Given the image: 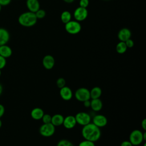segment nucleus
Masks as SVG:
<instances>
[{
	"label": "nucleus",
	"instance_id": "ddd939ff",
	"mask_svg": "<svg viewBox=\"0 0 146 146\" xmlns=\"http://www.w3.org/2000/svg\"><path fill=\"white\" fill-rule=\"evenodd\" d=\"M131 36V31L127 29V28H123L121 29L118 33L117 36L121 42H125L127 39H129Z\"/></svg>",
	"mask_w": 146,
	"mask_h": 146
},
{
	"label": "nucleus",
	"instance_id": "f704fd0d",
	"mask_svg": "<svg viewBox=\"0 0 146 146\" xmlns=\"http://www.w3.org/2000/svg\"><path fill=\"white\" fill-rule=\"evenodd\" d=\"M5 112V108L3 105L0 104V118L3 115Z\"/></svg>",
	"mask_w": 146,
	"mask_h": 146
},
{
	"label": "nucleus",
	"instance_id": "473e14b6",
	"mask_svg": "<svg viewBox=\"0 0 146 146\" xmlns=\"http://www.w3.org/2000/svg\"><path fill=\"white\" fill-rule=\"evenodd\" d=\"M91 99L89 100H87L84 101L83 103V106L86 107V108H89L90 107V104H91Z\"/></svg>",
	"mask_w": 146,
	"mask_h": 146
},
{
	"label": "nucleus",
	"instance_id": "f8f14e48",
	"mask_svg": "<svg viewBox=\"0 0 146 146\" xmlns=\"http://www.w3.org/2000/svg\"><path fill=\"white\" fill-rule=\"evenodd\" d=\"M42 64L46 69L51 70L55 65V59L52 55H47L43 57Z\"/></svg>",
	"mask_w": 146,
	"mask_h": 146
},
{
	"label": "nucleus",
	"instance_id": "a878e982",
	"mask_svg": "<svg viewBox=\"0 0 146 146\" xmlns=\"http://www.w3.org/2000/svg\"><path fill=\"white\" fill-rule=\"evenodd\" d=\"M35 15L37 18V19H42L46 15V11L43 9H39L38 11H36L35 13Z\"/></svg>",
	"mask_w": 146,
	"mask_h": 146
},
{
	"label": "nucleus",
	"instance_id": "4c0bfd02",
	"mask_svg": "<svg viewBox=\"0 0 146 146\" xmlns=\"http://www.w3.org/2000/svg\"><path fill=\"white\" fill-rule=\"evenodd\" d=\"M2 90H3L2 86V85L0 84V95H1V94H2Z\"/></svg>",
	"mask_w": 146,
	"mask_h": 146
},
{
	"label": "nucleus",
	"instance_id": "e433bc0d",
	"mask_svg": "<svg viewBox=\"0 0 146 146\" xmlns=\"http://www.w3.org/2000/svg\"><path fill=\"white\" fill-rule=\"evenodd\" d=\"M63 1L67 3H71L74 1V0H63Z\"/></svg>",
	"mask_w": 146,
	"mask_h": 146
},
{
	"label": "nucleus",
	"instance_id": "4be33fe9",
	"mask_svg": "<svg viewBox=\"0 0 146 146\" xmlns=\"http://www.w3.org/2000/svg\"><path fill=\"white\" fill-rule=\"evenodd\" d=\"M71 14L68 11H64L60 15V19L63 23H66L71 21Z\"/></svg>",
	"mask_w": 146,
	"mask_h": 146
},
{
	"label": "nucleus",
	"instance_id": "bb28decb",
	"mask_svg": "<svg viewBox=\"0 0 146 146\" xmlns=\"http://www.w3.org/2000/svg\"><path fill=\"white\" fill-rule=\"evenodd\" d=\"M41 119L43 123H50L51 121V116L48 113H44Z\"/></svg>",
	"mask_w": 146,
	"mask_h": 146
},
{
	"label": "nucleus",
	"instance_id": "412c9836",
	"mask_svg": "<svg viewBox=\"0 0 146 146\" xmlns=\"http://www.w3.org/2000/svg\"><path fill=\"white\" fill-rule=\"evenodd\" d=\"M127 50V47L124 42H119L116 47V50L119 54H124Z\"/></svg>",
	"mask_w": 146,
	"mask_h": 146
},
{
	"label": "nucleus",
	"instance_id": "b1692460",
	"mask_svg": "<svg viewBox=\"0 0 146 146\" xmlns=\"http://www.w3.org/2000/svg\"><path fill=\"white\" fill-rule=\"evenodd\" d=\"M57 87L60 89L66 86V80L63 78H59L56 82Z\"/></svg>",
	"mask_w": 146,
	"mask_h": 146
},
{
	"label": "nucleus",
	"instance_id": "72a5a7b5",
	"mask_svg": "<svg viewBox=\"0 0 146 146\" xmlns=\"http://www.w3.org/2000/svg\"><path fill=\"white\" fill-rule=\"evenodd\" d=\"M141 126L144 131L146 130V119H144L142 120V121L141 123Z\"/></svg>",
	"mask_w": 146,
	"mask_h": 146
},
{
	"label": "nucleus",
	"instance_id": "2f4dec72",
	"mask_svg": "<svg viewBox=\"0 0 146 146\" xmlns=\"http://www.w3.org/2000/svg\"><path fill=\"white\" fill-rule=\"evenodd\" d=\"M11 0H0V5L3 6H7L8 5Z\"/></svg>",
	"mask_w": 146,
	"mask_h": 146
},
{
	"label": "nucleus",
	"instance_id": "f257e3e1",
	"mask_svg": "<svg viewBox=\"0 0 146 146\" xmlns=\"http://www.w3.org/2000/svg\"><path fill=\"white\" fill-rule=\"evenodd\" d=\"M101 131L92 123H90L84 126L82 129V135L85 140L93 142L98 141L101 136Z\"/></svg>",
	"mask_w": 146,
	"mask_h": 146
},
{
	"label": "nucleus",
	"instance_id": "ea45409f",
	"mask_svg": "<svg viewBox=\"0 0 146 146\" xmlns=\"http://www.w3.org/2000/svg\"><path fill=\"white\" fill-rule=\"evenodd\" d=\"M1 8H2V6L0 5V11H1Z\"/></svg>",
	"mask_w": 146,
	"mask_h": 146
},
{
	"label": "nucleus",
	"instance_id": "0eeeda50",
	"mask_svg": "<svg viewBox=\"0 0 146 146\" xmlns=\"http://www.w3.org/2000/svg\"><path fill=\"white\" fill-rule=\"evenodd\" d=\"M75 117L76 123L82 126L90 123L91 120V116L85 112H79L76 114Z\"/></svg>",
	"mask_w": 146,
	"mask_h": 146
},
{
	"label": "nucleus",
	"instance_id": "7ed1b4c3",
	"mask_svg": "<svg viewBox=\"0 0 146 146\" xmlns=\"http://www.w3.org/2000/svg\"><path fill=\"white\" fill-rule=\"evenodd\" d=\"M143 133V132L139 129H134L131 132L129 136V141L131 143L132 145H139L143 143L144 141Z\"/></svg>",
	"mask_w": 146,
	"mask_h": 146
},
{
	"label": "nucleus",
	"instance_id": "5701e85b",
	"mask_svg": "<svg viewBox=\"0 0 146 146\" xmlns=\"http://www.w3.org/2000/svg\"><path fill=\"white\" fill-rule=\"evenodd\" d=\"M56 146H74V145L68 140L61 139L58 141Z\"/></svg>",
	"mask_w": 146,
	"mask_h": 146
},
{
	"label": "nucleus",
	"instance_id": "aec40b11",
	"mask_svg": "<svg viewBox=\"0 0 146 146\" xmlns=\"http://www.w3.org/2000/svg\"><path fill=\"white\" fill-rule=\"evenodd\" d=\"M90 94L91 99L100 98L102 94V89L100 87L98 86L94 87L91 90H90Z\"/></svg>",
	"mask_w": 146,
	"mask_h": 146
},
{
	"label": "nucleus",
	"instance_id": "a19ab883",
	"mask_svg": "<svg viewBox=\"0 0 146 146\" xmlns=\"http://www.w3.org/2000/svg\"><path fill=\"white\" fill-rule=\"evenodd\" d=\"M144 146H146V143H145L144 144Z\"/></svg>",
	"mask_w": 146,
	"mask_h": 146
},
{
	"label": "nucleus",
	"instance_id": "1a4fd4ad",
	"mask_svg": "<svg viewBox=\"0 0 146 146\" xmlns=\"http://www.w3.org/2000/svg\"><path fill=\"white\" fill-rule=\"evenodd\" d=\"M108 120L107 117L101 114L96 115L92 119V123L94 124L99 128H102L105 127L107 124Z\"/></svg>",
	"mask_w": 146,
	"mask_h": 146
},
{
	"label": "nucleus",
	"instance_id": "7c9ffc66",
	"mask_svg": "<svg viewBox=\"0 0 146 146\" xmlns=\"http://www.w3.org/2000/svg\"><path fill=\"white\" fill-rule=\"evenodd\" d=\"M120 146H133L129 140H124L121 142Z\"/></svg>",
	"mask_w": 146,
	"mask_h": 146
},
{
	"label": "nucleus",
	"instance_id": "58836bf2",
	"mask_svg": "<svg viewBox=\"0 0 146 146\" xmlns=\"http://www.w3.org/2000/svg\"><path fill=\"white\" fill-rule=\"evenodd\" d=\"M1 126H2V121H1V120L0 119V128L1 127Z\"/></svg>",
	"mask_w": 146,
	"mask_h": 146
},
{
	"label": "nucleus",
	"instance_id": "c9c22d12",
	"mask_svg": "<svg viewBox=\"0 0 146 146\" xmlns=\"http://www.w3.org/2000/svg\"><path fill=\"white\" fill-rule=\"evenodd\" d=\"M143 140L144 141L146 140V132L144 131V132L143 133Z\"/></svg>",
	"mask_w": 146,
	"mask_h": 146
},
{
	"label": "nucleus",
	"instance_id": "39448f33",
	"mask_svg": "<svg viewBox=\"0 0 146 146\" xmlns=\"http://www.w3.org/2000/svg\"><path fill=\"white\" fill-rule=\"evenodd\" d=\"M74 96L77 100L81 102L91 99L90 90L85 87H80L78 88L75 92Z\"/></svg>",
	"mask_w": 146,
	"mask_h": 146
},
{
	"label": "nucleus",
	"instance_id": "f3484780",
	"mask_svg": "<svg viewBox=\"0 0 146 146\" xmlns=\"http://www.w3.org/2000/svg\"><path fill=\"white\" fill-rule=\"evenodd\" d=\"M44 113V111L41 108L35 107L31 110V116L33 119L39 120L42 119Z\"/></svg>",
	"mask_w": 146,
	"mask_h": 146
},
{
	"label": "nucleus",
	"instance_id": "2eb2a0df",
	"mask_svg": "<svg viewBox=\"0 0 146 146\" xmlns=\"http://www.w3.org/2000/svg\"><path fill=\"white\" fill-rule=\"evenodd\" d=\"M10 39V34L7 30L0 28V46L6 44Z\"/></svg>",
	"mask_w": 146,
	"mask_h": 146
},
{
	"label": "nucleus",
	"instance_id": "4468645a",
	"mask_svg": "<svg viewBox=\"0 0 146 146\" xmlns=\"http://www.w3.org/2000/svg\"><path fill=\"white\" fill-rule=\"evenodd\" d=\"M26 5L29 11L35 13L39 9L40 5L38 0H27Z\"/></svg>",
	"mask_w": 146,
	"mask_h": 146
},
{
	"label": "nucleus",
	"instance_id": "6e6552de",
	"mask_svg": "<svg viewBox=\"0 0 146 146\" xmlns=\"http://www.w3.org/2000/svg\"><path fill=\"white\" fill-rule=\"evenodd\" d=\"M88 15V11L86 8L79 6L76 8L74 13V16L78 21H82L86 19Z\"/></svg>",
	"mask_w": 146,
	"mask_h": 146
},
{
	"label": "nucleus",
	"instance_id": "cd10ccee",
	"mask_svg": "<svg viewBox=\"0 0 146 146\" xmlns=\"http://www.w3.org/2000/svg\"><path fill=\"white\" fill-rule=\"evenodd\" d=\"M89 5L88 0H80L79 2V5L82 7L86 8Z\"/></svg>",
	"mask_w": 146,
	"mask_h": 146
},
{
	"label": "nucleus",
	"instance_id": "a211bd4d",
	"mask_svg": "<svg viewBox=\"0 0 146 146\" xmlns=\"http://www.w3.org/2000/svg\"><path fill=\"white\" fill-rule=\"evenodd\" d=\"M64 120V116L59 113H56L51 116V123L55 127H58L63 124Z\"/></svg>",
	"mask_w": 146,
	"mask_h": 146
},
{
	"label": "nucleus",
	"instance_id": "dca6fc26",
	"mask_svg": "<svg viewBox=\"0 0 146 146\" xmlns=\"http://www.w3.org/2000/svg\"><path fill=\"white\" fill-rule=\"evenodd\" d=\"M91 104L90 107L91 109L95 112H98L100 111L103 107V103L102 101L98 99H91Z\"/></svg>",
	"mask_w": 146,
	"mask_h": 146
},
{
	"label": "nucleus",
	"instance_id": "79ce46f5",
	"mask_svg": "<svg viewBox=\"0 0 146 146\" xmlns=\"http://www.w3.org/2000/svg\"><path fill=\"white\" fill-rule=\"evenodd\" d=\"M1 69H0V76H1Z\"/></svg>",
	"mask_w": 146,
	"mask_h": 146
},
{
	"label": "nucleus",
	"instance_id": "c756f323",
	"mask_svg": "<svg viewBox=\"0 0 146 146\" xmlns=\"http://www.w3.org/2000/svg\"><path fill=\"white\" fill-rule=\"evenodd\" d=\"M124 42H125V44H126L127 48H131V47H132L133 46V45H134L133 41L132 39H131L130 38L128 39H127V40L126 41H125Z\"/></svg>",
	"mask_w": 146,
	"mask_h": 146
},
{
	"label": "nucleus",
	"instance_id": "9b49d317",
	"mask_svg": "<svg viewBox=\"0 0 146 146\" xmlns=\"http://www.w3.org/2000/svg\"><path fill=\"white\" fill-rule=\"evenodd\" d=\"M76 121L75 117V116L72 115H68L64 117L63 125L66 129H72L75 127L76 124Z\"/></svg>",
	"mask_w": 146,
	"mask_h": 146
},
{
	"label": "nucleus",
	"instance_id": "9d476101",
	"mask_svg": "<svg viewBox=\"0 0 146 146\" xmlns=\"http://www.w3.org/2000/svg\"><path fill=\"white\" fill-rule=\"evenodd\" d=\"M59 95L60 98L65 101H68L71 100L73 96V93L71 89L66 86L60 88Z\"/></svg>",
	"mask_w": 146,
	"mask_h": 146
},
{
	"label": "nucleus",
	"instance_id": "f03ea898",
	"mask_svg": "<svg viewBox=\"0 0 146 146\" xmlns=\"http://www.w3.org/2000/svg\"><path fill=\"white\" fill-rule=\"evenodd\" d=\"M37 21V18L34 13L28 11L21 14L18 18L20 25L25 27H31L34 26Z\"/></svg>",
	"mask_w": 146,
	"mask_h": 146
},
{
	"label": "nucleus",
	"instance_id": "423d86ee",
	"mask_svg": "<svg viewBox=\"0 0 146 146\" xmlns=\"http://www.w3.org/2000/svg\"><path fill=\"white\" fill-rule=\"evenodd\" d=\"M65 29L71 34H76L81 30V25L78 21H70L65 24Z\"/></svg>",
	"mask_w": 146,
	"mask_h": 146
},
{
	"label": "nucleus",
	"instance_id": "20e7f679",
	"mask_svg": "<svg viewBox=\"0 0 146 146\" xmlns=\"http://www.w3.org/2000/svg\"><path fill=\"white\" fill-rule=\"evenodd\" d=\"M39 133L44 137H50L52 136L55 132V127L50 123H43L39 128Z\"/></svg>",
	"mask_w": 146,
	"mask_h": 146
},
{
	"label": "nucleus",
	"instance_id": "393cba45",
	"mask_svg": "<svg viewBox=\"0 0 146 146\" xmlns=\"http://www.w3.org/2000/svg\"><path fill=\"white\" fill-rule=\"evenodd\" d=\"M94 143L95 142L84 139V140L79 143L78 146H95V144Z\"/></svg>",
	"mask_w": 146,
	"mask_h": 146
},
{
	"label": "nucleus",
	"instance_id": "c85d7f7f",
	"mask_svg": "<svg viewBox=\"0 0 146 146\" xmlns=\"http://www.w3.org/2000/svg\"><path fill=\"white\" fill-rule=\"evenodd\" d=\"M6 58L0 55V69L1 70L2 68H3L6 66Z\"/></svg>",
	"mask_w": 146,
	"mask_h": 146
},
{
	"label": "nucleus",
	"instance_id": "6ab92c4d",
	"mask_svg": "<svg viewBox=\"0 0 146 146\" xmlns=\"http://www.w3.org/2000/svg\"><path fill=\"white\" fill-rule=\"evenodd\" d=\"M12 54V50L11 48L6 45L0 46V55L4 57L5 58L10 57Z\"/></svg>",
	"mask_w": 146,
	"mask_h": 146
}]
</instances>
